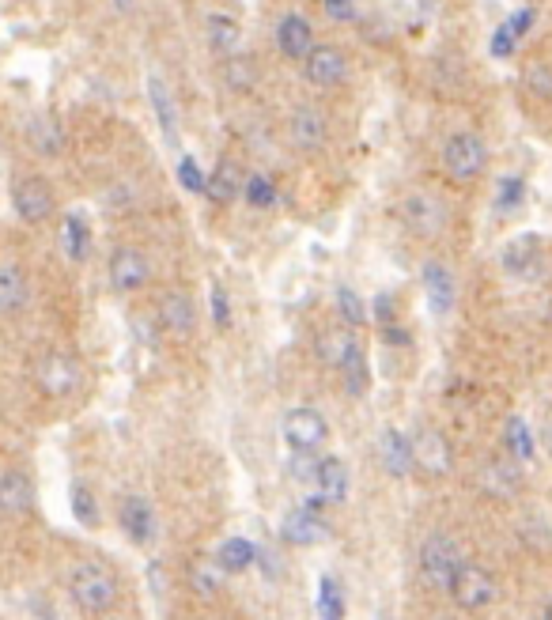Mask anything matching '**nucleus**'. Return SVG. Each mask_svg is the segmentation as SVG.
I'll return each instance as SVG.
<instances>
[{"instance_id":"1","label":"nucleus","mask_w":552,"mask_h":620,"mask_svg":"<svg viewBox=\"0 0 552 620\" xmlns=\"http://www.w3.org/2000/svg\"><path fill=\"white\" fill-rule=\"evenodd\" d=\"M118 575L99 560H80L69 571V598L80 613H110L118 605Z\"/></svg>"},{"instance_id":"2","label":"nucleus","mask_w":552,"mask_h":620,"mask_svg":"<svg viewBox=\"0 0 552 620\" xmlns=\"http://www.w3.org/2000/svg\"><path fill=\"white\" fill-rule=\"evenodd\" d=\"M462 549H458V541L447 534H428L424 537V545L416 552V564H420V579L439 590V594H447L450 583H454V575L462 568Z\"/></svg>"},{"instance_id":"3","label":"nucleus","mask_w":552,"mask_h":620,"mask_svg":"<svg viewBox=\"0 0 552 620\" xmlns=\"http://www.w3.org/2000/svg\"><path fill=\"white\" fill-rule=\"evenodd\" d=\"M443 171L454 178V182H477L484 171H488V148L477 133H450L447 144H443Z\"/></svg>"},{"instance_id":"4","label":"nucleus","mask_w":552,"mask_h":620,"mask_svg":"<svg viewBox=\"0 0 552 620\" xmlns=\"http://www.w3.org/2000/svg\"><path fill=\"white\" fill-rule=\"evenodd\" d=\"M450 602L458 605V609H466V613H477V609H488V605L496 602V594H500V586H496V575L481 564H469L462 560V568L454 575V583H450Z\"/></svg>"},{"instance_id":"5","label":"nucleus","mask_w":552,"mask_h":620,"mask_svg":"<svg viewBox=\"0 0 552 620\" xmlns=\"http://www.w3.org/2000/svg\"><path fill=\"white\" fill-rule=\"evenodd\" d=\"M401 224L409 227L416 239H439L447 231V205L428 190H416L401 205Z\"/></svg>"},{"instance_id":"6","label":"nucleus","mask_w":552,"mask_h":620,"mask_svg":"<svg viewBox=\"0 0 552 620\" xmlns=\"http://www.w3.org/2000/svg\"><path fill=\"white\" fill-rule=\"evenodd\" d=\"M35 379L42 386V394L53 397V401H65L80 390V379H84V371H80V363L72 360L69 352H46L35 367Z\"/></svg>"},{"instance_id":"7","label":"nucleus","mask_w":552,"mask_h":620,"mask_svg":"<svg viewBox=\"0 0 552 620\" xmlns=\"http://www.w3.org/2000/svg\"><path fill=\"white\" fill-rule=\"evenodd\" d=\"M110 288L114 292H140L152 280V261L140 246H114V254L106 261Z\"/></svg>"},{"instance_id":"8","label":"nucleus","mask_w":552,"mask_h":620,"mask_svg":"<svg viewBox=\"0 0 552 620\" xmlns=\"http://www.w3.org/2000/svg\"><path fill=\"white\" fill-rule=\"evenodd\" d=\"M12 205H16L19 220H27V224H46L53 216L50 178H42V174H23L16 186H12Z\"/></svg>"},{"instance_id":"9","label":"nucleus","mask_w":552,"mask_h":620,"mask_svg":"<svg viewBox=\"0 0 552 620\" xmlns=\"http://www.w3.org/2000/svg\"><path fill=\"white\" fill-rule=\"evenodd\" d=\"M288 137L303 155H318L329 144V121L318 106L303 103L292 110V121H288Z\"/></svg>"},{"instance_id":"10","label":"nucleus","mask_w":552,"mask_h":620,"mask_svg":"<svg viewBox=\"0 0 552 620\" xmlns=\"http://www.w3.org/2000/svg\"><path fill=\"white\" fill-rule=\"evenodd\" d=\"M118 526L133 545H152L156 541V511L140 492H125L118 503Z\"/></svg>"},{"instance_id":"11","label":"nucleus","mask_w":552,"mask_h":620,"mask_svg":"<svg viewBox=\"0 0 552 620\" xmlns=\"http://www.w3.org/2000/svg\"><path fill=\"white\" fill-rule=\"evenodd\" d=\"M284 439L292 450H314L329 439V420L318 409H292L284 416Z\"/></svg>"},{"instance_id":"12","label":"nucleus","mask_w":552,"mask_h":620,"mask_svg":"<svg viewBox=\"0 0 552 620\" xmlns=\"http://www.w3.org/2000/svg\"><path fill=\"white\" fill-rule=\"evenodd\" d=\"M348 76V57L337 46H311L303 57V80L314 87H337Z\"/></svg>"},{"instance_id":"13","label":"nucleus","mask_w":552,"mask_h":620,"mask_svg":"<svg viewBox=\"0 0 552 620\" xmlns=\"http://www.w3.org/2000/svg\"><path fill=\"white\" fill-rule=\"evenodd\" d=\"M280 537L295 545V549H311V545H322L329 537V522L322 518V511H311V507H295L284 515L280 522Z\"/></svg>"},{"instance_id":"14","label":"nucleus","mask_w":552,"mask_h":620,"mask_svg":"<svg viewBox=\"0 0 552 620\" xmlns=\"http://www.w3.org/2000/svg\"><path fill=\"white\" fill-rule=\"evenodd\" d=\"M156 322L167 329L171 337L186 341V337H193V333H197V307H193V299L186 292L171 288V292H163V299H159Z\"/></svg>"},{"instance_id":"15","label":"nucleus","mask_w":552,"mask_h":620,"mask_svg":"<svg viewBox=\"0 0 552 620\" xmlns=\"http://www.w3.org/2000/svg\"><path fill=\"white\" fill-rule=\"evenodd\" d=\"M413 462L416 469H424L428 477H447L450 465H454V454H450V443L432 428H420L413 435Z\"/></svg>"},{"instance_id":"16","label":"nucleus","mask_w":552,"mask_h":620,"mask_svg":"<svg viewBox=\"0 0 552 620\" xmlns=\"http://www.w3.org/2000/svg\"><path fill=\"white\" fill-rule=\"evenodd\" d=\"M518 488H522V469L518 462L511 458H488L481 465V492L484 496H492V500H515Z\"/></svg>"},{"instance_id":"17","label":"nucleus","mask_w":552,"mask_h":620,"mask_svg":"<svg viewBox=\"0 0 552 620\" xmlns=\"http://www.w3.org/2000/svg\"><path fill=\"white\" fill-rule=\"evenodd\" d=\"M360 352H363V345H360V337H356V329L352 326L326 329V333L318 337V356H322V363L333 367V371H345L348 363L356 360Z\"/></svg>"},{"instance_id":"18","label":"nucleus","mask_w":552,"mask_h":620,"mask_svg":"<svg viewBox=\"0 0 552 620\" xmlns=\"http://www.w3.org/2000/svg\"><path fill=\"white\" fill-rule=\"evenodd\" d=\"M35 507V481L23 469H0V515H27Z\"/></svg>"},{"instance_id":"19","label":"nucleus","mask_w":552,"mask_h":620,"mask_svg":"<svg viewBox=\"0 0 552 620\" xmlns=\"http://www.w3.org/2000/svg\"><path fill=\"white\" fill-rule=\"evenodd\" d=\"M379 458L386 465L390 477H409L416 469L413 462V435H405L401 428H386L379 435Z\"/></svg>"},{"instance_id":"20","label":"nucleus","mask_w":552,"mask_h":620,"mask_svg":"<svg viewBox=\"0 0 552 620\" xmlns=\"http://www.w3.org/2000/svg\"><path fill=\"white\" fill-rule=\"evenodd\" d=\"M420 280H424V292H428V303L439 318H447L450 310H454V273H450L443 261H424V269H420Z\"/></svg>"},{"instance_id":"21","label":"nucleus","mask_w":552,"mask_h":620,"mask_svg":"<svg viewBox=\"0 0 552 620\" xmlns=\"http://www.w3.org/2000/svg\"><path fill=\"white\" fill-rule=\"evenodd\" d=\"M311 46H314V27L303 16L288 12V16L276 23V50L284 53L288 61H303L311 53Z\"/></svg>"},{"instance_id":"22","label":"nucleus","mask_w":552,"mask_h":620,"mask_svg":"<svg viewBox=\"0 0 552 620\" xmlns=\"http://www.w3.org/2000/svg\"><path fill=\"white\" fill-rule=\"evenodd\" d=\"M31 303V276L16 261H0V314H19Z\"/></svg>"},{"instance_id":"23","label":"nucleus","mask_w":552,"mask_h":620,"mask_svg":"<svg viewBox=\"0 0 552 620\" xmlns=\"http://www.w3.org/2000/svg\"><path fill=\"white\" fill-rule=\"evenodd\" d=\"M148 99H152V110H156V121L163 129V140L167 144H178V114H174V99H171V87L163 84V76H148Z\"/></svg>"},{"instance_id":"24","label":"nucleus","mask_w":552,"mask_h":620,"mask_svg":"<svg viewBox=\"0 0 552 620\" xmlns=\"http://www.w3.org/2000/svg\"><path fill=\"white\" fill-rule=\"evenodd\" d=\"M224 575L227 571L220 568V560L216 556H201V560H193L190 564V590L197 594V598H205V602H212V598H220L224 594Z\"/></svg>"},{"instance_id":"25","label":"nucleus","mask_w":552,"mask_h":620,"mask_svg":"<svg viewBox=\"0 0 552 620\" xmlns=\"http://www.w3.org/2000/svg\"><path fill=\"white\" fill-rule=\"evenodd\" d=\"M208 201H216V205H231L235 197H242V171L235 159H220V167L208 174Z\"/></svg>"},{"instance_id":"26","label":"nucleus","mask_w":552,"mask_h":620,"mask_svg":"<svg viewBox=\"0 0 552 620\" xmlns=\"http://www.w3.org/2000/svg\"><path fill=\"white\" fill-rule=\"evenodd\" d=\"M314 484L318 492L326 496V503H345L348 500V465L341 458H322L318 462V473H314Z\"/></svg>"},{"instance_id":"27","label":"nucleus","mask_w":552,"mask_h":620,"mask_svg":"<svg viewBox=\"0 0 552 620\" xmlns=\"http://www.w3.org/2000/svg\"><path fill=\"white\" fill-rule=\"evenodd\" d=\"M205 35H208V46L220 53V57L239 53V46H242V27L231 16H224V12H212V16H208Z\"/></svg>"},{"instance_id":"28","label":"nucleus","mask_w":552,"mask_h":620,"mask_svg":"<svg viewBox=\"0 0 552 620\" xmlns=\"http://www.w3.org/2000/svg\"><path fill=\"white\" fill-rule=\"evenodd\" d=\"M220 76H224V84L231 87V91L246 95V91H254V87H258V61H254V57H246V53H227Z\"/></svg>"},{"instance_id":"29","label":"nucleus","mask_w":552,"mask_h":620,"mask_svg":"<svg viewBox=\"0 0 552 620\" xmlns=\"http://www.w3.org/2000/svg\"><path fill=\"white\" fill-rule=\"evenodd\" d=\"M61 246H65V254H69V261H87V254H91V227H87L84 216H65L61 220Z\"/></svg>"},{"instance_id":"30","label":"nucleus","mask_w":552,"mask_h":620,"mask_svg":"<svg viewBox=\"0 0 552 620\" xmlns=\"http://www.w3.org/2000/svg\"><path fill=\"white\" fill-rule=\"evenodd\" d=\"M503 443H507V454L515 458L518 465H530L534 462V431L522 416H511L507 428H503Z\"/></svg>"},{"instance_id":"31","label":"nucleus","mask_w":552,"mask_h":620,"mask_svg":"<svg viewBox=\"0 0 552 620\" xmlns=\"http://www.w3.org/2000/svg\"><path fill=\"white\" fill-rule=\"evenodd\" d=\"M537 258H541V242L534 239V235H522V239H515V242H507L503 246V269L507 273H515V276H522L526 269H534L537 265Z\"/></svg>"},{"instance_id":"32","label":"nucleus","mask_w":552,"mask_h":620,"mask_svg":"<svg viewBox=\"0 0 552 620\" xmlns=\"http://www.w3.org/2000/svg\"><path fill=\"white\" fill-rule=\"evenodd\" d=\"M254 556H258V549H254L246 537H227L224 545H220V552H216V560H220V568H224L227 575L246 571L254 564Z\"/></svg>"},{"instance_id":"33","label":"nucleus","mask_w":552,"mask_h":620,"mask_svg":"<svg viewBox=\"0 0 552 620\" xmlns=\"http://www.w3.org/2000/svg\"><path fill=\"white\" fill-rule=\"evenodd\" d=\"M31 144H35L42 155H57L61 148H65V133H61V121L50 118V114H42V118H35V125H31Z\"/></svg>"},{"instance_id":"34","label":"nucleus","mask_w":552,"mask_h":620,"mask_svg":"<svg viewBox=\"0 0 552 620\" xmlns=\"http://www.w3.org/2000/svg\"><path fill=\"white\" fill-rule=\"evenodd\" d=\"M242 197H246V205L250 208H273L276 186L265 174H250V178H242Z\"/></svg>"},{"instance_id":"35","label":"nucleus","mask_w":552,"mask_h":620,"mask_svg":"<svg viewBox=\"0 0 552 620\" xmlns=\"http://www.w3.org/2000/svg\"><path fill=\"white\" fill-rule=\"evenodd\" d=\"M314 609L322 613L326 620H337L345 617V594H341V586H337V579H322V586H318V602H314Z\"/></svg>"},{"instance_id":"36","label":"nucleus","mask_w":552,"mask_h":620,"mask_svg":"<svg viewBox=\"0 0 552 620\" xmlns=\"http://www.w3.org/2000/svg\"><path fill=\"white\" fill-rule=\"evenodd\" d=\"M522 87H526V95L530 99H537V103H549L552 99V69L549 65H530L526 69V76H522Z\"/></svg>"},{"instance_id":"37","label":"nucleus","mask_w":552,"mask_h":620,"mask_svg":"<svg viewBox=\"0 0 552 620\" xmlns=\"http://www.w3.org/2000/svg\"><path fill=\"white\" fill-rule=\"evenodd\" d=\"M72 515H76V522L80 526H95L99 522V507H95V496H91V488H84V484H72Z\"/></svg>"},{"instance_id":"38","label":"nucleus","mask_w":552,"mask_h":620,"mask_svg":"<svg viewBox=\"0 0 552 620\" xmlns=\"http://www.w3.org/2000/svg\"><path fill=\"white\" fill-rule=\"evenodd\" d=\"M337 307H341V318H345V326H363L367 322V307H363V299L352 288H341L337 292Z\"/></svg>"},{"instance_id":"39","label":"nucleus","mask_w":552,"mask_h":620,"mask_svg":"<svg viewBox=\"0 0 552 620\" xmlns=\"http://www.w3.org/2000/svg\"><path fill=\"white\" fill-rule=\"evenodd\" d=\"M341 379H345V390L352 397L367 394V382H371V375H367V356H363V352L352 363H348L345 371H341Z\"/></svg>"},{"instance_id":"40","label":"nucleus","mask_w":552,"mask_h":620,"mask_svg":"<svg viewBox=\"0 0 552 620\" xmlns=\"http://www.w3.org/2000/svg\"><path fill=\"white\" fill-rule=\"evenodd\" d=\"M178 182H182V190L186 193H205L208 178H205V171L197 167L193 155H182V159H178Z\"/></svg>"},{"instance_id":"41","label":"nucleus","mask_w":552,"mask_h":620,"mask_svg":"<svg viewBox=\"0 0 552 620\" xmlns=\"http://www.w3.org/2000/svg\"><path fill=\"white\" fill-rule=\"evenodd\" d=\"M522 201H526V182H522V178H503L500 193H496V208H500V212H511V208H518Z\"/></svg>"},{"instance_id":"42","label":"nucleus","mask_w":552,"mask_h":620,"mask_svg":"<svg viewBox=\"0 0 552 620\" xmlns=\"http://www.w3.org/2000/svg\"><path fill=\"white\" fill-rule=\"evenodd\" d=\"M314 473H318L314 450H295L292 462H288V477H295V481H314Z\"/></svg>"},{"instance_id":"43","label":"nucleus","mask_w":552,"mask_h":620,"mask_svg":"<svg viewBox=\"0 0 552 620\" xmlns=\"http://www.w3.org/2000/svg\"><path fill=\"white\" fill-rule=\"evenodd\" d=\"M515 46H518V38L511 35V27H507V23H500V27L492 31V42H488L492 57H496V61H507V57L515 53Z\"/></svg>"},{"instance_id":"44","label":"nucleus","mask_w":552,"mask_h":620,"mask_svg":"<svg viewBox=\"0 0 552 620\" xmlns=\"http://www.w3.org/2000/svg\"><path fill=\"white\" fill-rule=\"evenodd\" d=\"M208 299H212V322L220 329L231 326V303H227V295L220 284H212V292H208Z\"/></svg>"},{"instance_id":"45","label":"nucleus","mask_w":552,"mask_h":620,"mask_svg":"<svg viewBox=\"0 0 552 620\" xmlns=\"http://www.w3.org/2000/svg\"><path fill=\"white\" fill-rule=\"evenodd\" d=\"M534 23H537V12H534V8H518L515 16L507 19V27H511V35H515V38H526V35H530V27H534Z\"/></svg>"},{"instance_id":"46","label":"nucleus","mask_w":552,"mask_h":620,"mask_svg":"<svg viewBox=\"0 0 552 620\" xmlns=\"http://www.w3.org/2000/svg\"><path fill=\"white\" fill-rule=\"evenodd\" d=\"M326 16L337 19V23L356 19V0H326Z\"/></svg>"},{"instance_id":"47","label":"nucleus","mask_w":552,"mask_h":620,"mask_svg":"<svg viewBox=\"0 0 552 620\" xmlns=\"http://www.w3.org/2000/svg\"><path fill=\"white\" fill-rule=\"evenodd\" d=\"M382 341H386L390 348H405L409 341H413V337H409V333H405L401 326H394V322H386V326H382Z\"/></svg>"},{"instance_id":"48","label":"nucleus","mask_w":552,"mask_h":620,"mask_svg":"<svg viewBox=\"0 0 552 620\" xmlns=\"http://www.w3.org/2000/svg\"><path fill=\"white\" fill-rule=\"evenodd\" d=\"M375 318H379V326L394 322V295H379L375 299Z\"/></svg>"},{"instance_id":"49","label":"nucleus","mask_w":552,"mask_h":620,"mask_svg":"<svg viewBox=\"0 0 552 620\" xmlns=\"http://www.w3.org/2000/svg\"><path fill=\"white\" fill-rule=\"evenodd\" d=\"M545 617L552 620V598H549V602H545Z\"/></svg>"},{"instance_id":"50","label":"nucleus","mask_w":552,"mask_h":620,"mask_svg":"<svg viewBox=\"0 0 552 620\" xmlns=\"http://www.w3.org/2000/svg\"><path fill=\"white\" fill-rule=\"evenodd\" d=\"M545 439H549V454H552V424H549V435H545Z\"/></svg>"},{"instance_id":"51","label":"nucleus","mask_w":552,"mask_h":620,"mask_svg":"<svg viewBox=\"0 0 552 620\" xmlns=\"http://www.w3.org/2000/svg\"><path fill=\"white\" fill-rule=\"evenodd\" d=\"M129 4H133V0H118V8H129Z\"/></svg>"}]
</instances>
